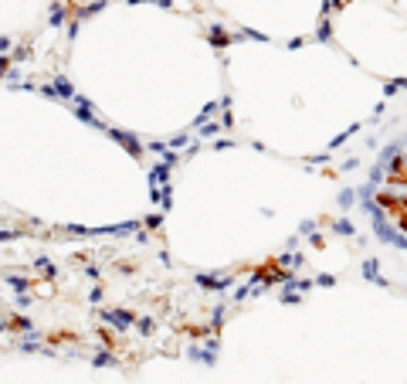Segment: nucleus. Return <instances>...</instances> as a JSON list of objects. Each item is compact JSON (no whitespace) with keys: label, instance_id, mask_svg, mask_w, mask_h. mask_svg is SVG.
I'll return each instance as SVG.
<instances>
[{"label":"nucleus","instance_id":"nucleus-6","mask_svg":"<svg viewBox=\"0 0 407 384\" xmlns=\"http://www.w3.org/2000/svg\"><path fill=\"white\" fill-rule=\"evenodd\" d=\"M207 38H210V44H214V48H224V44H231V34H227L221 24H210V27H207Z\"/></svg>","mask_w":407,"mask_h":384},{"label":"nucleus","instance_id":"nucleus-5","mask_svg":"<svg viewBox=\"0 0 407 384\" xmlns=\"http://www.w3.org/2000/svg\"><path fill=\"white\" fill-rule=\"evenodd\" d=\"M51 85H55V95H58V99H61L65 106H71V102L78 99V95H75V85H71L68 78H55Z\"/></svg>","mask_w":407,"mask_h":384},{"label":"nucleus","instance_id":"nucleus-21","mask_svg":"<svg viewBox=\"0 0 407 384\" xmlns=\"http://www.w3.org/2000/svg\"><path fill=\"white\" fill-rule=\"evenodd\" d=\"M217 129H221V126H217V123H207V126H201V136H204V140H207V136H214V133H217Z\"/></svg>","mask_w":407,"mask_h":384},{"label":"nucleus","instance_id":"nucleus-12","mask_svg":"<svg viewBox=\"0 0 407 384\" xmlns=\"http://www.w3.org/2000/svg\"><path fill=\"white\" fill-rule=\"evenodd\" d=\"M7 286H10V289H17V293H27V279L14 276V272H7Z\"/></svg>","mask_w":407,"mask_h":384},{"label":"nucleus","instance_id":"nucleus-7","mask_svg":"<svg viewBox=\"0 0 407 384\" xmlns=\"http://www.w3.org/2000/svg\"><path fill=\"white\" fill-rule=\"evenodd\" d=\"M92 367H119V357H116L112 350H95Z\"/></svg>","mask_w":407,"mask_h":384},{"label":"nucleus","instance_id":"nucleus-23","mask_svg":"<svg viewBox=\"0 0 407 384\" xmlns=\"http://www.w3.org/2000/svg\"><path fill=\"white\" fill-rule=\"evenodd\" d=\"M316 282H319V286H336V276H319Z\"/></svg>","mask_w":407,"mask_h":384},{"label":"nucleus","instance_id":"nucleus-22","mask_svg":"<svg viewBox=\"0 0 407 384\" xmlns=\"http://www.w3.org/2000/svg\"><path fill=\"white\" fill-rule=\"evenodd\" d=\"M299 231H302V235H316V221H302Z\"/></svg>","mask_w":407,"mask_h":384},{"label":"nucleus","instance_id":"nucleus-2","mask_svg":"<svg viewBox=\"0 0 407 384\" xmlns=\"http://www.w3.org/2000/svg\"><path fill=\"white\" fill-rule=\"evenodd\" d=\"M102 320H105V323H112L119 333H126V330L136 323V316L129 313V309H102Z\"/></svg>","mask_w":407,"mask_h":384},{"label":"nucleus","instance_id":"nucleus-17","mask_svg":"<svg viewBox=\"0 0 407 384\" xmlns=\"http://www.w3.org/2000/svg\"><path fill=\"white\" fill-rule=\"evenodd\" d=\"M34 269H41L44 276H55V265H51L48 258H38V262H34Z\"/></svg>","mask_w":407,"mask_h":384},{"label":"nucleus","instance_id":"nucleus-1","mask_svg":"<svg viewBox=\"0 0 407 384\" xmlns=\"http://www.w3.org/2000/svg\"><path fill=\"white\" fill-rule=\"evenodd\" d=\"M71 106H75L71 112H75V116H78V119H81L85 126H92V129H109V126H105V123H102V119H99V116L92 112V102H88V99H75Z\"/></svg>","mask_w":407,"mask_h":384},{"label":"nucleus","instance_id":"nucleus-24","mask_svg":"<svg viewBox=\"0 0 407 384\" xmlns=\"http://www.w3.org/2000/svg\"><path fill=\"white\" fill-rule=\"evenodd\" d=\"M153 3H160V7H170V3H173V0H153Z\"/></svg>","mask_w":407,"mask_h":384},{"label":"nucleus","instance_id":"nucleus-20","mask_svg":"<svg viewBox=\"0 0 407 384\" xmlns=\"http://www.w3.org/2000/svg\"><path fill=\"white\" fill-rule=\"evenodd\" d=\"M142 225H146L149 231H153V228H160V225H163V214H149V218H146Z\"/></svg>","mask_w":407,"mask_h":384},{"label":"nucleus","instance_id":"nucleus-16","mask_svg":"<svg viewBox=\"0 0 407 384\" xmlns=\"http://www.w3.org/2000/svg\"><path fill=\"white\" fill-rule=\"evenodd\" d=\"M353 201H360V194H356V191H343V194H339V208H349Z\"/></svg>","mask_w":407,"mask_h":384},{"label":"nucleus","instance_id":"nucleus-9","mask_svg":"<svg viewBox=\"0 0 407 384\" xmlns=\"http://www.w3.org/2000/svg\"><path fill=\"white\" fill-rule=\"evenodd\" d=\"M282 303L299 306V303H302V293H299V289H292V286H282Z\"/></svg>","mask_w":407,"mask_h":384},{"label":"nucleus","instance_id":"nucleus-10","mask_svg":"<svg viewBox=\"0 0 407 384\" xmlns=\"http://www.w3.org/2000/svg\"><path fill=\"white\" fill-rule=\"evenodd\" d=\"M48 21H51V27H58V24L65 21V3H51V10H48Z\"/></svg>","mask_w":407,"mask_h":384},{"label":"nucleus","instance_id":"nucleus-3","mask_svg":"<svg viewBox=\"0 0 407 384\" xmlns=\"http://www.w3.org/2000/svg\"><path fill=\"white\" fill-rule=\"evenodd\" d=\"M105 133H109V136H112L116 143H122V147H126V150H129L133 156H142V143L136 140L133 133H122V129H105Z\"/></svg>","mask_w":407,"mask_h":384},{"label":"nucleus","instance_id":"nucleus-14","mask_svg":"<svg viewBox=\"0 0 407 384\" xmlns=\"http://www.w3.org/2000/svg\"><path fill=\"white\" fill-rule=\"evenodd\" d=\"M187 143H190V136H183V133H180V136H170V140H166V147H170V150H183Z\"/></svg>","mask_w":407,"mask_h":384},{"label":"nucleus","instance_id":"nucleus-18","mask_svg":"<svg viewBox=\"0 0 407 384\" xmlns=\"http://www.w3.org/2000/svg\"><path fill=\"white\" fill-rule=\"evenodd\" d=\"M136 326H139V333H142V337H149V333H153V326H156V323H153V320H149V316H146V320H139V323H136Z\"/></svg>","mask_w":407,"mask_h":384},{"label":"nucleus","instance_id":"nucleus-8","mask_svg":"<svg viewBox=\"0 0 407 384\" xmlns=\"http://www.w3.org/2000/svg\"><path fill=\"white\" fill-rule=\"evenodd\" d=\"M329 228L336 231V235H356V225H353L349 218H336V221H333Z\"/></svg>","mask_w":407,"mask_h":384},{"label":"nucleus","instance_id":"nucleus-11","mask_svg":"<svg viewBox=\"0 0 407 384\" xmlns=\"http://www.w3.org/2000/svg\"><path fill=\"white\" fill-rule=\"evenodd\" d=\"M299 265H302L299 252H282V269H299Z\"/></svg>","mask_w":407,"mask_h":384},{"label":"nucleus","instance_id":"nucleus-15","mask_svg":"<svg viewBox=\"0 0 407 384\" xmlns=\"http://www.w3.org/2000/svg\"><path fill=\"white\" fill-rule=\"evenodd\" d=\"M329 38H333V27H329V21H323L316 31V41H329Z\"/></svg>","mask_w":407,"mask_h":384},{"label":"nucleus","instance_id":"nucleus-13","mask_svg":"<svg viewBox=\"0 0 407 384\" xmlns=\"http://www.w3.org/2000/svg\"><path fill=\"white\" fill-rule=\"evenodd\" d=\"M7 330H34V326L27 316H14V320H7Z\"/></svg>","mask_w":407,"mask_h":384},{"label":"nucleus","instance_id":"nucleus-19","mask_svg":"<svg viewBox=\"0 0 407 384\" xmlns=\"http://www.w3.org/2000/svg\"><path fill=\"white\" fill-rule=\"evenodd\" d=\"M102 7H105V0H95V3H88V7L81 10V17H88V14H99Z\"/></svg>","mask_w":407,"mask_h":384},{"label":"nucleus","instance_id":"nucleus-4","mask_svg":"<svg viewBox=\"0 0 407 384\" xmlns=\"http://www.w3.org/2000/svg\"><path fill=\"white\" fill-rule=\"evenodd\" d=\"M363 279H370V282H377V286L390 289V279H384V276H380V262H377V258H366V262H363Z\"/></svg>","mask_w":407,"mask_h":384}]
</instances>
